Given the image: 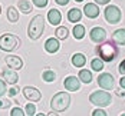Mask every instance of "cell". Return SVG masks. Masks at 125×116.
Returning a JSON list of instances; mask_svg holds the SVG:
<instances>
[{
  "instance_id": "6da1fadb",
  "label": "cell",
  "mask_w": 125,
  "mask_h": 116,
  "mask_svg": "<svg viewBox=\"0 0 125 116\" xmlns=\"http://www.w3.org/2000/svg\"><path fill=\"white\" fill-rule=\"evenodd\" d=\"M43 30H45V19L42 14H36L27 27V36L32 40H38L42 35H43Z\"/></svg>"
},
{
  "instance_id": "7a4b0ae2",
  "label": "cell",
  "mask_w": 125,
  "mask_h": 116,
  "mask_svg": "<svg viewBox=\"0 0 125 116\" xmlns=\"http://www.w3.org/2000/svg\"><path fill=\"white\" fill-rule=\"evenodd\" d=\"M69 105H71V96L66 92H58L50 99V107L55 112H63V110H66L69 107Z\"/></svg>"
},
{
  "instance_id": "3957f363",
  "label": "cell",
  "mask_w": 125,
  "mask_h": 116,
  "mask_svg": "<svg viewBox=\"0 0 125 116\" xmlns=\"http://www.w3.org/2000/svg\"><path fill=\"white\" fill-rule=\"evenodd\" d=\"M96 52L99 53V57L104 62H112V60H115V57L118 56V49L111 42H105V43L102 42V43H99L98 47H96Z\"/></svg>"
},
{
  "instance_id": "277c9868",
  "label": "cell",
  "mask_w": 125,
  "mask_h": 116,
  "mask_svg": "<svg viewBox=\"0 0 125 116\" xmlns=\"http://www.w3.org/2000/svg\"><path fill=\"white\" fill-rule=\"evenodd\" d=\"M20 39L12 33H6L0 36V49L3 52H13L20 46Z\"/></svg>"
},
{
  "instance_id": "5b68a950",
  "label": "cell",
  "mask_w": 125,
  "mask_h": 116,
  "mask_svg": "<svg viewBox=\"0 0 125 116\" xmlns=\"http://www.w3.org/2000/svg\"><path fill=\"white\" fill-rule=\"evenodd\" d=\"M89 100H91V103H94V105H96L99 107H105V106H109L111 105L112 98L108 93V90H96V92L91 93Z\"/></svg>"
},
{
  "instance_id": "8992f818",
  "label": "cell",
  "mask_w": 125,
  "mask_h": 116,
  "mask_svg": "<svg viewBox=\"0 0 125 116\" xmlns=\"http://www.w3.org/2000/svg\"><path fill=\"white\" fill-rule=\"evenodd\" d=\"M104 14H105V20H106L109 25H116V23H119L121 19H122V12H121V9H119L118 6H115V4L106 6Z\"/></svg>"
},
{
  "instance_id": "52a82bcc",
  "label": "cell",
  "mask_w": 125,
  "mask_h": 116,
  "mask_svg": "<svg viewBox=\"0 0 125 116\" xmlns=\"http://www.w3.org/2000/svg\"><path fill=\"white\" fill-rule=\"evenodd\" d=\"M98 85H99V88L105 90H112L114 86H115L114 76L111 73H101L98 76Z\"/></svg>"
},
{
  "instance_id": "ba28073f",
  "label": "cell",
  "mask_w": 125,
  "mask_h": 116,
  "mask_svg": "<svg viewBox=\"0 0 125 116\" xmlns=\"http://www.w3.org/2000/svg\"><path fill=\"white\" fill-rule=\"evenodd\" d=\"M89 37H91V40L94 43H98L99 45L102 42H105V39H106V30L104 27H99V26L92 27L91 32H89Z\"/></svg>"
},
{
  "instance_id": "9c48e42d",
  "label": "cell",
  "mask_w": 125,
  "mask_h": 116,
  "mask_svg": "<svg viewBox=\"0 0 125 116\" xmlns=\"http://www.w3.org/2000/svg\"><path fill=\"white\" fill-rule=\"evenodd\" d=\"M23 96L30 102H39L42 99V93L35 86H25L23 88Z\"/></svg>"
},
{
  "instance_id": "30bf717a",
  "label": "cell",
  "mask_w": 125,
  "mask_h": 116,
  "mask_svg": "<svg viewBox=\"0 0 125 116\" xmlns=\"http://www.w3.org/2000/svg\"><path fill=\"white\" fill-rule=\"evenodd\" d=\"M63 86L69 92H78L81 89V82H79V79L76 76H68L63 80Z\"/></svg>"
},
{
  "instance_id": "8fae6325",
  "label": "cell",
  "mask_w": 125,
  "mask_h": 116,
  "mask_svg": "<svg viewBox=\"0 0 125 116\" xmlns=\"http://www.w3.org/2000/svg\"><path fill=\"white\" fill-rule=\"evenodd\" d=\"M0 76L4 79V82L6 83H9V85H14V83H17V80H19V75L16 73V69L13 70V69H4L1 73H0Z\"/></svg>"
},
{
  "instance_id": "7c38bea8",
  "label": "cell",
  "mask_w": 125,
  "mask_h": 116,
  "mask_svg": "<svg viewBox=\"0 0 125 116\" xmlns=\"http://www.w3.org/2000/svg\"><path fill=\"white\" fill-rule=\"evenodd\" d=\"M83 13L88 19H96L99 16V6L95 3H88L83 6Z\"/></svg>"
},
{
  "instance_id": "4fadbf2b",
  "label": "cell",
  "mask_w": 125,
  "mask_h": 116,
  "mask_svg": "<svg viewBox=\"0 0 125 116\" xmlns=\"http://www.w3.org/2000/svg\"><path fill=\"white\" fill-rule=\"evenodd\" d=\"M4 62L6 64L10 67V69H22L23 67V60L19 57V56H14V54H9V56H6L4 57Z\"/></svg>"
},
{
  "instance_id": "5bb4252c",
  "label": "cell",
  "mask_w": 125,
  "mask_h": 116,
  "mask_svg": "<svg viewBox=\"0 0 125 116\" xmlns=\"http://www.w3.org/2000/svg\"><path fill=\"white\" fill-rule=\"evenodd\" d=\"M59 47H61V43H59V39H53V37H49L46 42H45V50L48 52V53H56V52L59 50Z\"/></svg>"
},
{
  "instance_id": "9a60e30c",
  "label": "cell",
  "mask_w": 125,
  "mask_h": 116,
  "mask_svg": "<svg viewBox=\"0 0 125 116\" xmlns=\"http://www.w3.org/2000/svg\"><path fill=\"white\" fill-rule=\"evenodd\" d=\"M48 20L52 26H59L62 22V14L58 9H50L48 13Z\"/></svg>"
},
{
  "instance_id": "2e32d148",
  "label": "cell",
  "mask_w": 125,
  "mask_h": 116,
  "mask_svg": "<svg viewBox=\"0 0 125 116\" xmlns=\"http://www.w3.org/2000/svg\"><path fill=\"white\" fill-rule=\"evenodd\" d=\"M112 42L119 45V46H125V29H118L114 32Z\"/></svg>"
},
{
  "instance_id": "e0dca14e",
  "label": "cell",
  "mask_w": 125,
  "mask_h": 116,
  "mask_svg": "<svg viewBox=\"0 0 125 116\" xmlns=\"http://www.w3.org/2000/svg\"><path fill=\"white\" fill-rule=\"evenodd\" d=\"M68 20L71 23H79L82 20V12L79 9H76V7L75 9H71L68 12Z\"/></svg>"
},
{
  "instance_id": "ac0fdd59",
  "label": "cell",
  "mask_w": 125,
  "mask_h": 116,
  "mask_svg": "<svg viewBox=\"0 0 125 116\" xmlns=\"http://www.w3.org/2000/svg\"><path fill=\"white\" fill-rule=\"evenodd\" d=\"M85 63H86V56L83 53H75L72 56V64L75 67H82L85 66Z\"/></svg>"
},
{
  "instance_id": "d6986e66",
  "label": "cell",
  "mask_w": 125,
  "mask_h": 116,
  "mask_svg": "<svg viewBox=\"0 0 125 116\" xmlns=\"http://www.w3.org/2000/svg\"><path fill=\"white\" fill-rule=\"evenodd\" d=\"M7 20L10 23H16L19 20V10L14 6H9L7 7Z\"/></svg>"
},
{
  "instance_id": "ffe728a7",
  "label": "cell",
  "mask_w": 125,
  "mask_h": 116,
  "mask_svg": "<svg viewBox=\"0 0 125 116\" xmlns=\"http://www.w3.org/2000/svg\"><path fill=\"white\" fill-rule=\"evenodd\" d=\"M17 7H19V10H20V12L25 13V14H29V13L33 10V7H32L30 1H27V0H19Z\"/></svg>"
},
{
  "instance_id": "44dd1931",
  "label": "cell",
  "mask_w": 125,
  "mask_h": 116,
  "mask_svg": "<svg viewBox=\"0 0 125 116\" xmlns=\"http://www.w3.org/2000/svg\"><path fill=\"white\" fill-rule=\"evenodd\" d=\"M72 33H73V37L76 40H81V39L85 37V27L82 25H78L76 23L75 27H73V30H72Z\"/></svg>"
},
{
  "instance_id": "7402d4cb",
  "label": "cell",
  "mask_w": 125,
  "mask_h": 116,
  "mask_svg": "<svg viewBox=\"0 0 125 116\" xmlns=\"http://www.w3.org/2000/svg\"><path fill=\"white\" fill-rule=\"evenodd\" d=\"M78 77H79L81 82H83V83H86V85L92 82V73H91L89 70H86V69H82V70L79 72Z\"/></svg>"
},
{
  "instance_id": "603a6c76",
  "label": "cell",
  "mask_w": 125,
  "mask_h": 116,
  "mask_svg": "<svg viewBox=\"0 0 125 116\" xmlns=\"http://www.w3.org/2000/svg\"><path fill=\"white\" fill-rule=\"evenodd\" d=\"M55 35H56V39H59V40H65V39L69 36V30H68V27H65V26H59V27L56 29Z\"/></svg>"
},
{
  "instance_id": "cb8c5ba5",
  "label": "cell",
  "mask_w": 125,
  "mask_h": 116,
  "mask_svg": "<svg viewBox=\"0 0 125 116\" xmlns=\"http://www.w3.org/2000/svg\"><path fill=\"white\" fill-rule=\"evenodd\" d=\"M91 66H92V70H95V72H101L105 66H104V60L101 59V57H96V59H94L92 62H91Z\"/></svg>"
},
{
  "instance_id": "d4e9b609",
  "label": "cell",
  "mask_w": 125,
  "mask_h": 116,
  "mask_svg": "<svg viewBox=\"0 0 125 116\" xmlns=\"http://www.w3.org/2000/svg\"><path fill=\"white\" fill-rule=\"evenodd\" d=\"M42 79H43L45 82H48V83H49V82H53V80L56 79V73H55L53 70H49V69H48V70H45V72L42 73Z\"/></svg>"
},
{
  "instance_id": "484cf974",
  "label": "cell",
  "mask_w": 125,
  "mask_h": 116,
  "mask_svg": "<svg viewBox=\"0 0 125 116\" xmlns=\"http://www.w3.org/2000/svg\"><path fill=\"white\" fill-rule=\"evenodd\" d=\"M36 112V107L33 103H27L26 105V109H25V115H29V116H33Z\"/></svg>"
},
{
  "instance_id": "4316f807",
  "label": "cell",
  "mask_w": 125,
  "mask_h": 116,
  "mask_svg": "<svg viewBox=\"0 0 125 116\" xmlns=\"http://www.w3.org/2000/svg\"><path fill=\"white\" fill-rule=\"evenodd\" d=\"M10 116H25V112L19 106H16V107H13L12 110H10Z\"/></svg>"
},
{
  "instance_id": "83f0119b",
  "label": "cell",
  "mask_w": 125,
  "mask_h": 116,
  "mask_svg": "<svg viewBox=\"0 0 125 116\" xmlns=\"http://www.w3.org/2000/svg\"><path fill=\"white\" fill-rule=\"evenodd\" d=\"M33 1V4L39 7V9H43V7H46L48 6V0H32Z\"/></svg>"
},
{
  "instance_id": "f1b7e54d",
  "label": "cell",
  "mask_w": 125,
  "mask_h": 116,
  "mask_svg": "<svg viewBox=\"0 0 125 116\" xmlns=\"http://www.w3.org/2000/svg\"><path fill=\"white\" fill-rule=\"evenodd\" d=\"M6 92H7V88H6V82L0 79V98H1V96L6 93Z\"/></svg>"
},
{
  "instance_id": "f546056e",
  "label": "cell",
  "mask_w": 125,
  "mask_h": 116,
  "mask_svg": "<svg viewBox=\"0 0 125 116\" xmlns=\"http://www.w3.org/2000/svg\"><path fill=\"white\" fill-rule=\"evenodd\" d=\"M92 116H106V112L105 110H102V109H95L94 112H92Z\"/></svg>"
},
{
  "instance_id": "4dcf8cb0",
  "label": "cell",
  "mask_w": 125,
  "mask_h": 116,
  "mask_svg": "<svg viewBox=\"0 0 125 116\" xmlns=\"http://www.w3.org/2000/svg\"><path fill=\"white\" fill-rule=\"evenodd\" d=\"M12 102L10 100H0V109H6V107H10Z\"/></svg>"
},
{
  "instance_id": "1f68e13d",
  "label": "cell",
  "mask_w": 125,
  "mask_h": 116,
  "mask_svg": "<svg viewBox=\"0 0 125 116\" xmlns=\"http://www.w3.org/2000/svg\"><path fill=\"white\" fill-rule=\"evenodd\" d=\"M118 72L121 73V76H122V75H125V59L121 62V63H119V66H118Z\"/></svg>"
},
{
  "instance_id": "d6a6232c",
  "label": "cell",
  "mask_w": 125,
  "mask_h": 116,
  "mask_svg": "<svg viewBox=\"0 0 125 116\" xmlns=\"http://www.w3.org/2000/svg\"><path fill=\"white\" fill-rule=\"evenodd\" d=\"M17 92H19V89H17V88H12V89L7 90V93H9V96H10V98L16 96V95H17Z\"/></svg>"
},
{
  "instance_id": "836d02e7",
  "label": "cell",
  "mask_w": 125,
  "mask_h": 116,
  "mask_svg": "<svg viewBox=\"0 0 125 116\" xmlns=\"http://www.w3.org/2000/svg\"><path fill=\"white\" fill-rule=\"evenodd\" d=\"M55 1H56L59 6H66V4L69 3V0H55Z\"/></svg>"
},
{
  "instance_id": "e575fe53",
  "label": "cell",
  "mask_w": 125,
  "mask_h": 116,
  "mask_svg": "<svg viewBox=\"0 0 125 116\" xmlns=\"http://www.w3.org/2000/svg\"><path fill=\"white\" fill-rule=\"evenodd\" d=\"M119 85H121V89H125V75H122V77L119 79Z\"/></svg>"
},
{
  "instance_id": "d590c367",
  "label": "cell",
  "mask_w": 125,
  "mask_h": 116,
  "mask_svg": "<svg viewBox=\"0 0 125 116\" xmlns=\"http://www.w3.org/2000/svg\"><path fill=\"white\" fill-rule=\"evenodd\" d=\"M115 93H116V96H119V98H124L125 96V90H121V89H118Z\"/></svg>"
},
{
  "instance_id": "8d00e7d4",
  "label": "cell",
  "mask_w": 125,
  "mask_h": 116,
  "mask_svg": "<svg viewBox=\"0 0 125 116\" xmlns=\"http://www.w3.org/2000/svg\"><path fill=\"white\" fill-rule=\"evenodd\" d=\"M111 0H95V3L96 4H108Z\"/></svg>"
},
{
  "instance_id": "74e56055",
  "label": "cell",
  "mask_w": 125,
  "mask_h": 116,
  "mask_svg": "<svg viewBox=\"0 0 125 116\" xmlns=\"http://www.w3.org/2000/svg\"><path fill=\"white\" fill-rule=\"evenodd\" d=\"M75 1H83V0H75Z\"/></svg>"
},
{
  "instance_id": "f35d334b",
  "label": "cell",
  "mask_w": 125,
  "mask_h": 116,
  "mask_svg": "<svg viewBox=\"0 0 125 116\" xmlns=\"http://www.w3.org/2000/svg\"><path fill=\"white\" fill-rule=\"evenodd\" d=\"M0 13H1V6H0Z\"/></svg>"
}]
</instances>
